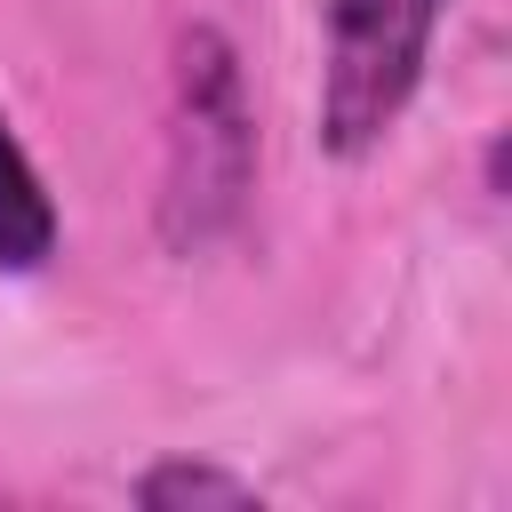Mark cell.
I'll return each instance as SVG.
<instances>
[{"mask_svg":"<svg viewBox=\"0 0 512 512\" xmlns=\"http://www.w3.org/2000/svg\"><path fill=\"white\" fill-rule=\"evenodd\" d=\"M256 192V104L240 56L216 24L176 32L168 72V168H160V240L176 256L216 248Z\"/></svg>","mask_w":512,"mask_h":512,"instance_id":"6da1fadb","label":"cell"},{"mask_svg":"<svg viewBox=\"0 0 512 512\" xmlns=\"http://www.w3.org/2000/svg\"><path fill=\"white\" fill-rule=\"evenodd\" d=\"M448 0H328V64H320V144L360 160L408 112L432 32Z\"/></svg>","mask_w":512,"mask_h":512,"instance_id":"7a4b0ae2","label":"cell"},{"mask_svg":"<svg viewBox=\"0 0 512 512\" xmlns=\"http://www.w3.org/2000/svg\"><path fill=\"white\" fill-rule=\"evenodd\" d=\"M56 256V200L24 152V136L0 120V272H40Z\"/></svg>","mask_w":512,"mask_h":512,"instance_id":"3957f363","label":"cell"},{"mask_svg":"<svg viewBox=\"0 0 512 512\" xmlns=\"http://www.w3.org/2000/svg\"><path fill=\"white\" fill-rule=\"evenodd\" d=\"M136 504H152V512H176V504H256V488L240 480V472H216V464H152L144 480H136Z\"/></svg>","mask_w":512,"mask_h":512,"instance_id":"277c9868","label":"cell"}]
</instances>
